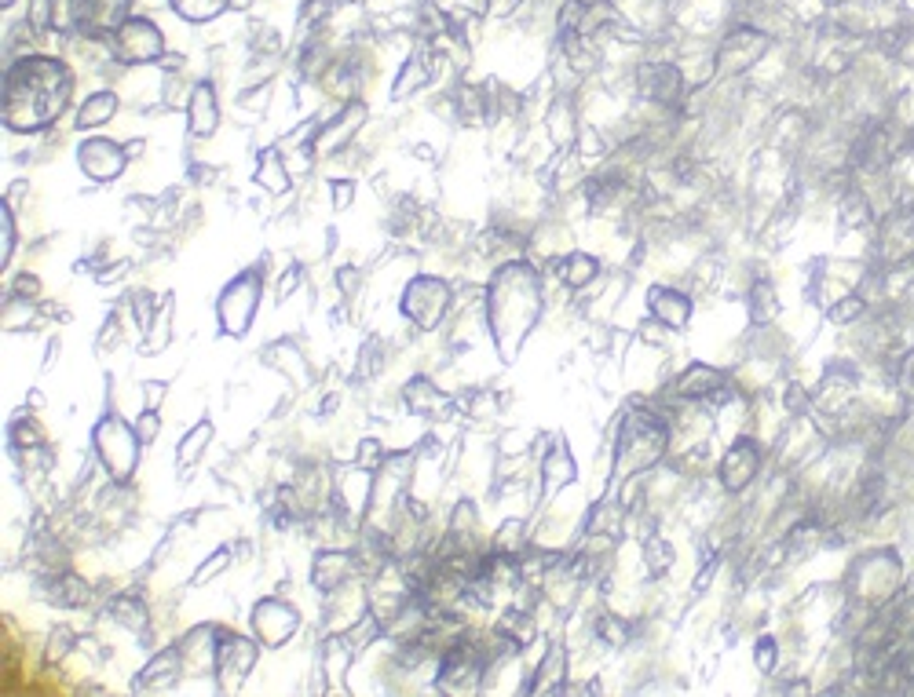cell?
<instances>
[{
  "instance_id": "obj_43",
  "label": "cell",
  "mask_w": 914,
  "mask_h": 697,
  "mask_svg": "<svg viewBox=\"0 0 914 697\" xmlns=\"http://www.w3.org/2000/svg\"><path fill=\"white\" fill-rule=\"evenodd\" d=\"M329 15H333V0H308V4L300 8V26L311 29V26H319Z\"/></svg>"
},
{
  "instance_id": "obj_3",
  "label": "cell",
  "mask_w": 914,
  "mask_h": 697,
  "mask_svg": "<svg viewBox=\"0 0 914 697\" xmlns=\"http://www.w3.org/2000/svg\"><path fill=\"white\" fill-rule=\"evenodd\" d=\"M92 449L110 482H128L135 475V464H140L143 442L132 424H125L121 413H103V421L92 431Z\"/></svg>"
},
{
  "instance_id": "obj_20",
  "label": "cell",
  "mask_w": 914,
  "mask_h": 697,
  "mask_svg": "<svg viewBox=\"0 0 914 697\" xmlns=\"http://www.w3.org/2000/svg\"><path fill=\"white\" fill-rule=\"evenodd\" d=\"M640 88L655 102H662V107H673V102H681V95H684V77L673 62H651L640 69Z\"/></svg>"
},
{
  "instance_id": "obj_19",
  "label": "cell",
  "mask_w": 914,
  "mask_h": 697,
  "mask_svg": "<svg viewBox=\"0 0 914 697\" xmlns=\"http://www.w3.org/2000/svg\"><path fill=\"white\" fill-rule=\"evenodd\" d=\"M220 124V107H216V88L209 81H201L190 88L187 95V132L194 139H206L213 135Z\"/></svg>"
},
{
  "instance_id": "obj_23",
  "label": "cell",
  "mask_w": 914,
  "mask_h": 697,
  "mask_svg": "<svg viewBox=\"0 0 914 697\" xmlns=\"http://www.w3.org/2000/svg\"><path fill=\"white\" fill-rule=\"evenodd\" d=\"M271 197H279V194H289V187H293V176H289V164H286V154L282 150H275V147H267V150H260V161H256V176H253Z\"/></svg>"
},
{
  "instance_id": "obj_36",
  "label": "cell",
  "mask_w": 914,
  "mask_h": 697,
  "mask_svg": "<svg viewBox=\"0 0 914 697\" xmlns=\"http://www.w3.org/2000/svg\"><path fill=\"white\" fill-rule=\"evenodd\" d=\"M384 461H388V445H384L381 438H362V442L355 445V464H359V468L377 471Z\"/></svg>"
},
{
  "instance_id": "obj_14",
  "label": "cell",
  "mask_w": 914,
  "mask_h": 697,
  "mask_svg": "<svg viewBox=\"0 0 914 697\" xmlns=\"http://www.w3.org/2000/svg\"><path fill=\"white\" fill-rule=\"evenodd\" d=\"M402 402L414 416H428V421H447V416H454V398L428 376H414L406 383Z\"/></svg>"
},
{
  "instance_id": "obj_53",
  "label": "cell",
  "mask_w": 914,
  "mask_h": 697,
  "mask_svg": "<svg viewBox=\"0 0 914 697\" xmlns=\"http://www.w3.org/2000/svg\"><path fill=\"white\" fill-rule=\"evenodd\" d=\"M26 402H29V409H44V405H48V398H44L41 391H29V395H26Z\"/></svg>"
},
{
  "instance_id": "obj_21",
  "label": "cell",
  "mask_w": 914,
  "mask_h": 697,
  "mask_svg": "<svg viewBox=\"0 0 914 697\" xmlns=\"http://www.w3.org/2000/svg\"><path fill=\"white\" fill-rule=\"evenodd\" d=\"M648 310L662 329H684L688 318H692V300L684 292H673V289H651L648 292Z\"/></svg>"
},
{
  "instance_id": "obj_55",
  "label": "cell",
  "mask_w": 914,
  "mask_h": 697,
  "mask_svg": "<svg viewBox=\"0 0 914 697\" xmlns=\"http://www.w3.org/2000/svg\"><path fill=\"white\" fill-rule=\"evenodd\" d=\"M0 4H4V8H12V4H15V0H0Z\"/></svg>"
},
{
  "instance_id": "obj_9",
  "label": "cell",
  "mask_w": 914,
  "mask_h": 697,
  "mask_svg": "<svg viewBox=\"0 0 914 697\" xmlns=\"http://www.w3.org/2000/svg\"><path fill=\"white\" fill-rule=\"evenodd\" d=\"M253 669H256V643L223 629L220 632V650H216V686L220 690H239Z\"/></svg>"
},
{
  "instance_id": "obj_13",
  "label": "cell",
  "mask_w": 914,
  "mask_h": 697,
  "mask_svg": "<svg viewBox=\"0 0 914 697\" xmlns=\"http://www.w3.org/2000/svg\"><path fill=\"white\" fill-rule=\"evenodd\" d=\"M359 573H362V570H359L355 551H348V548H322V551L315 555V563H311V588L322 591V596H329L333 588L348 584V581L359 577Z\"/></svg>"
},
{
  "instance_id": "obj_44",
  "label": "cell",
  "mask_w": 914,
  "mask_h": 697,
  "mask_svg": "<svg viewBox=\"0 0 914 697\" xmlns=\"http://www.w3.org/2000/svg\"><path fill=\"white\" fill-rule=\"evenodd\" d=\"M300 285H303V267H300V263H289V267L282 270V277H279V285H275V296H279V300H289Z\"/></svg>"
},
{
  "instance_id": "obj_48",
  "label": "cell",
  "mask_w": 914,
  "mask_h": 697,
  "mask_svg": "<svg viewBox=\"0 0 914 697\" xmlns=\"http://www.w3.org/2000/svg\"><path fill=\"white\" fill-rule=\"evenodd\" d=\"M168 395V383L165 380H147L143 383V409H158Z\"/></svg>"
},
{
  "instance_id": "obj_29",
  "label": "cell",
  "mask_w": 914,
  "mask_h": 697,
  "mask_svg": "<svg viewBox=\"0 0 914 697\" xmlns=\"http://www.w3.org/2000/svg\"><path fill=\"white\" fill-rule=\"evenodd\" d=\"M267 365H275L279 373H289L300 388H311V369L303 362V355H296V347H289V343L267 347Z\"/></svg>"
},
{
  "instance_id": "obj_25",
  "label": "cell",
  "mask_w": 914,
  "mask_h": 697,
  "mask_svg": "<svg viewBox=\"0 0 914 697\" xmlns=\"http://www.w3.org/2000/svg\"><path fill=\"white\" fill-rule=\"evenodd\" d=\"M432 62H435V59H432L425 48H421V52H414L410 59L402 62V74L395 77V84H392V95H395V99H406L410 92L425 88V84L432 81Z\"/></svg>"
},
{
  "instance_id": "obj_37",
  "label": "cell",
  "mask_w": 914,
  "mask_h": 697,
  "mask_svg": "<svg viewBox=\"0 0 914 697\" xmlns=\"http://www.w3.org/2000/svg\"><path fill=\"white\" fill-rule=\"evenodd\" d=\"M333 285H336V292H341L344 300H355L359 296V289H362V274H359V267L355 263H341L333 270Z\"/></svg>"
},
{
  "instance_id": "obj_10",
  "label": "cell",
  "mask_w": 914,
  "mask_h": 697,
  "mask_svg": "<svg viewBox=\"0 0 914 697\" xmlns=\"http://www.w3.org/2000/svg\"><path fill=\"white\" fill-rule=\"evenodd\" d=\"M362 121H366V107H362V102H359V99L344 102L341 114H336L329 124H319V128H315L311 154H319V157H336L341 150H348L352 139H355V132L362 128Z\"/></svg>"
},
{
  "instance_id": "obj_27",
  "label": "cell",
  "mask_w": 914,
  "mask_h": 697,
  "mask_svg": "<svg viewBox=\"0 0 914 697\" xmlns=\"http://www.w3.org/2000/svg\"><path fill=\"white\" fill-rule=\"evenodd\" d=\"M88 26V0H52V29L62 37L85 33Z\"/></svg>"
},
{
  "instance_id": "obj_51",
  "label": "cell",
  "mask_w": 914,
  "mask_h": 697,
  "mask_svg": "<svg viewBox=\"0 0 914 697\" xmlns=\"http://www.w3.org/2000/svg\"><path fill=\"white\" fill-rule=\"evenodd\" d=\"M143 150H147V143H143V139H132V143H125V154H128V161H140V157H143Z\"/></svg>"
},
{
  "instance_id": "obj_49",
  "label": "cell",
  "mask_w": 914,
  "mask_h": 697,
  "mask_svg": "<svg viewBox=\"0 0 914 697\" xmlns=\"http://www.w3.org/2000/svg\"><path fill=\"white\" fill-rule=\"evenodd\" d=\"M860 307H863V303H860L856 296H853V300H845L841 307H834V310H830V322H837V325H841V322H849L853 315H860Z\"/></svg>"
},
{
  "instance_id": "obj_30",
  "label": "cell",
  "mask_w": 914,
  "mask_h": 697,
  "mask_svg": "<svg viewBox=\"0 0 914 697\" xmlns=\"http://www.w3.org/2000/svg\"><path fill=\"white\" fill-rule=\"evenodd\" d=\"M596 274H600V263L586 252H570L567 260H560V282L567 289H586Z\"/></svg>"
},
{
  "instance_id": "obj_24",
  "label": "cell",
  "mask_w": 914,
  "mask_h": 697,
  "mask_svg": "<svg viewBox=\"0 0 914 697\" xmlns=\"http://www.w3.org/2000/svg\"><path fill=\"white\" fill-rule=\"evenodd\" d=\"M563 672H567V653L560 643L549 646V653L541 657V665L534 672V679L523 686V690H538V693H553V690H563Z\"/></svg>"
},
{
  "instance_id": "obj_8",
  "label": "cell",
  "mask_w": 914,
  "mask_h": 697,
  "mask_svg": "<svg viewBox=\"0 0 914 697\" xmlns=\"http://www.w3.org/2000/svg\"><path fill=\"white\" fill-rule=\"evenodd\" d=\"M249 621H253L256 639H260L263 646H271V650L286 646V643L300 632V610L289 606V603L279 599V596L260 599V603L253 606V617H249Z\"/></svg>"
},
{
  "instance_id": "obj_32",
  "label": "cell",
  "mask_w": 914,
  "mask_h": 697,
  "mask_svg": "<svg viewBox=\"0 0 914 697\" xmlns=\"http://www.w3.org/2000/svg\"><path fill=\"white\" fill-rule=\"evenodd\" d=\"M574 478V461H570V453L563 449V445H553V453L546 461H541V482H546V490L553 493V490H560V485H567Z\"/></svg>"
},
{
  "instance_id": "obj_1",
  "label": "cell",
  "mask_w": 914,
  "mask_h": 697,
  "mask_svg": "<svg viewBox=\"0 0 914 697\" xmlns=\"http://www.w3.org/2000/svg\"><path fill=\"white\" fill-rule=\"evenodd\" d=\"M70 102V69L48 55L15 59L4 74V124L37 132L52 124Z\"/></svg>"
},
{
  "instance_id": "obj_40",
  "label": "cell",
  "mask_w": 914,
  "mask_h": 697,
  "mask_svg": "<svg viewBox=\"0 0 914 697\" xmlns=\"http://www.w3.org/2000/svg\"><path fill=\"white\" fill-rule=\"evenodd\" d=\"M12 296L15 300H26V303H37L41 300V277L33 270H22L12 277Z\"/></svg>"
},
{
  "instance_id": "obj_31",
  "label": "cell",
  "mask_w": 914,
  "mask_h": 697,
  "mask_svg": "<svg viewBox=\"0 0 914 697\" xmlns=\"http://www.w3.org/2000/svg\"><path fill=\"white\" fill-rule=\"evenodd\" d=\"M173 296H161V303H158V315H154V322H150V329L143 332L147 340H143V351L147 355H154V351H165V343L173 340Z\"/></svg>"
},
{
  "instance_id": "obj_46",
  "label": "cell",
  "mask_w": 914,
  "mask_h": 697,
  "mask_svg": "<svg viewBox=\"0 0 914 697\" xmlns=\"http://www.w3.org/2000/svg\"><path fill=\"white\" fill-rule=\"evenodd\" d=\"M775 657H780V650H775V639L761 636V639H757V646H754V661H757V669H761V672H772V669H775Z\"/></svg>"
},
{
  "instance_id": "obj_6",
  "label": "cell",
  "mask_w": 914,
  "mask_h": 697,
  "mask_svg": "<svg viewBox=\"0 0 914 697\" xmlns=\"http://www.w3.org/2000/svg\"><path fill=\"white\" fill-rule=\"evenodd\" d=\"M260 292H263V270L253 267L246 274H239L234 282L220 292L216 300V322L227 336H246L256 310H260Z\"/></svg>"
},
{
  "instance_id": "obj_4",
  "label": "cell",
  "mask_w": 914,
  "mask_h": 697,
  "mask_svg": "<svg viewBox=\"0 0 914 697\" xmlns=\"http://www.w3.org/2000/svg\"><path fill=\"white\" fill-rule=\"evenodd\" d=\"M666 449V428L655 413H626L619 435V475L648 471Z\"/></svg>"
},
{
  "instance_id": "obj_28",
  "label": "cell",
  "mask_w": 914,
  "mask_h": 697,
  "mask_svg": "<svg viewBox=\"0 0 914 697\" xmlns=\"http://www.w3.org/2000/svg\"><path fill=\"white\" fill-rule=\"evenodd\" d=\"M114 114H117V95L107 92V88L92 92L85 99V107L77 110V128H103V124L114 121Z\"/></svg>"
},
{
  "instance_id": "obj_22",
  "label": "cell",
  "mask_w": 914,
  "mask_h": 697,
  "mask_svg": "<svg viewBox=\"0 0 914 697\" xmlns=\"http://www.w3.org/2000/svg\"><path fill=\"white\" fill-rule=\"evenodd\" d=\"M132 0H88V26L85 37H110V33L128 19Z\"/></svg>"
},
{
  "instance_id": "obj_33",
  "label": "cell",
  "mask_w": 914,
  "mask_h": 697,
  "mask_svg": "<svg viewBox=\"0 0 914 697\" xmlns=\"http://www.w3.org/2000/svg\"><path fill=\"white\" fill-rule=\"evenodd\" d=\"M168 4H173V12L187 22H209L223 8H231V0H168Z\"/></svg>"
},
{
  "instance_id": "obj_7",
  "label": "cell",
  "mask_w": 914,
  "mask_h": 697,
  "mask_svg": "<svg viewBox=\"0 0 914 697\" xmlns=\"http://www.w3.org/2000/svg\"><path fill=\"white\" fill-rule=\"evenodd\" d=\"M114 55L117 62H128V66H147V62H158L161 52H165V41H161V29L150 22V19H125L114 33Z\"/></svg>"
},
{
  "instance_id": "obj_2",
  "label": "cell",
  "mask_w": 914,
  "mask_h": 697,
  "mask_svg": "<svg viewBox=\"0 0 914 697\" xmlns=\"http://www.w3.org/2000/svg\"><path fill=\"white\" fill-rule=\"evenodd\" d=\"M538 307H541L538 274L527 263H509L494 274V282L487 289V325L494 332L501 358H516L523 336L538 322Z\"/></svg>"
},
{
  "instance_id": "obj_35",
  "label": "cell",
  "mask_w": 914,
  "mask_h": 697,
  "mask_svg": "<svg viewBox=\"0 0 914 697\" xmlns=\"http://www.w3.org/2000/svg\"><path fill=\"white\" fill-rule=\"evenodd\" d=\"M227 566H231V548H216V551L209 555V559H206V563H201V566L194 570V577H190V588H206V584H209L213 577H220Z\"/></svg>"
},
{
  "instance_id": "obj_5",
  "label": "cell",
  "mask_w": 914,
  "mask_h": 697,
  "mask_svg": "<svg viewBox=\"0 0 914 697\" xmlns=\"http://www.w3.org/2000/svg\"><path fill=\"white\" fill-rule=\"evenodd\" d=\"M454 310V289L435 274H417L402 292V315L414 329L435 332Z\"/></svg>"
},
{
  "instance_id": "obj_39",
  "label": "cell",
  "mask_w": 914,
  "mask_h": 697,
  "mask_svg": "<svg viewBox=\"0 0 914 697\" xmlns=\"http://www.w3.org/2000/svg\"><path fill=\"white\" fill-rule=\"evenodd\" d=\"M775 307H780V303H775V292L761 282V285L754 289V296H750V315H754V322L764 325V322L775 315Z\"/></svg>"
},
{
  "instance_id": "obj_26",
  "label": "cell",
  "mask_w": 914,
  "mask_h": 697,
  "mask_svg": "<svg viewBox=\"0 0 914 697\" xmlns=\"http://www.w3.org/2000/svg\"><path fill=\"white\" fill-rule=\"evenodd\" d=\"M213 435H216V431H213V421H198V424L180 438V445H176V464H180V471H190L201 457H206Z\"/></svg>"
},
{
  "instance_id": "obj_17",
  "label": "cell",
  "mask_w": 914,
  "mask_h": 697,
  "mask_svg": "<svg viewBox=\"0 0 914 697\" xmlns=\"http://www.w3.org/2000/svg\"><path fill=\"white\" fill-rule=\"evenodd\" d=\"M107 617L125 629L128 636H140L143 643H150V629H154V617H150V606L135 596V591H121L107 603Z\"/></svg>"
},
{
  "instance_id": "obj_41",
  "label": "cell",
  "mask_w": 914,
  "mask_h": 697,
  "mask_svg": "<svg viewBox=\"0 0 914 697\" xmlns=\"http://www.w3.org/2000/svg\"><path fill=\"white\" fill-rule=\"evenodd\" d=\"M596 636H600L607 646H622V643H626V624H622L619 617H611V613H603V617L596 621Z\"/></svg>"
},
{
  "instance_id": "obj_12",
  "label": "cell",
  "mask_w": 914,
  "mask_h": 697,
  "mask_svg": "<svg viewBox=\"0 0 914 697\" xmlns=\"http://www.w3.org/2000/svg\"><path fill=\"white\" fill-rule=\"evenodd\" d=\"M77 164H81V172L88 180L110 183L128 168V154H125V147L110 143V139H88V143H81V150H77Z\"/></svg>"
},
{
  "instance_id": "obj_52",
  "label": "cell",
  "mask_w": 914,
  "mask_h": 697,
  "mask_svg": "<svg viewBox=\"0 0 914 697\" xmlns=\"http://www.w3.org/2000/svg\"><path fill=\"white\" fill-rule=\"evenodd\" d=\"M336 405H341V395H326V398H322V405H319V413H322V416H333V409H336Z\"/></svg>"
},
{
  "instance_id": "obj_54",
  "label": "cell",
  "mask_w": 914,
  "mask_h": 697,
  "mask_svg": "<svg viewBox=\"0 0 914 697\" xmlns=\"http://www.w3.org/2000/svg\"><path fill=\"white\" fill-rule=\"evenodd\" d=\"M231 8H234V12H246V8H253V0H231Z\"/></svg>"
},
{
  "instance_id": "obj_50",
  "label": "cell",
  "mask_w": 914,
  "mask_h": 697,
  "mask_svg": "<svg viewBox=\"0 0 914 697\" xmlns=\"http://www.w3.org/2000/svg\"><path fill=\"white\" fill-rule=\"evenodd\" d=\"M516 4H520V0H487V15H494V19L513 15V12H516Z\"/></svg>"
},
{
  "instance_id": "obj_47",
  "label": "cell",
  "mask_w": 914,
  "mask_h": 697,
  "mask_svg": "<svg viewBox=\"0 0 914 697\" xmlns=\"http://www.w3.org/2000/svg\"><path fill=\"white\" fill-rule=\"evenodd\" d=\"M107 270H95V282L99 285H114V282H121V277H128V270H132V263L128 260H114V263H103Z\"/></svg>"
},
{
  "instance_id": "obj_42",
  "label": "cell",
  "mask_w": 914,
  "mask_h": 697,
  "mask_svg": "<svg viewBox=\"0 0 914 697\" xmlns=\"http://www.w3.org/2000/svg\"><path fill=\"white\" fill-rule=\"evenodd\" d=\"M0 227H4V252H0V263L8 267V260H12L15 245H19V230H15V208H8V204H4V212H0Z\"/></svg>"
},
{
  "instance_id": "obj_34",
  "label": "cell",
  "mask_w": 914,
  "mask_h": 697,
  "mask_svg": "<svg viewBox=\"0 0 914 697\" xmlns=\"http://www.w3.org/2000/svg\"><path fill=\"white\" fill-rule=\"evenodd\" d=\"M8 442H12L15 453H29V449L44 445V435H41L37 421H29V416H19V421H12V428H8Z\"/></svg>"
},
{
  "instance_id": "obj_11",
  "label": "cell",
  "mask_w": 914,
  "mask_h": 697,
  "mask_svg": "<svg viewBox=\"0 0 914 697\" xmlns=\"http://www.w3.org/2000/svg\"><path fill=\"white\" fill-rule=\"evenodd\" d=\"M220 624H194L190 632H183L180 639V653H183V669L187 676H216V650H220Z\"/></svg>"
},
{
  "instance_id": "obj_16",
  "label": "cell",
  "mask_w": 914,
  "mask_h": 697,
  "mask_svg": "<svg viewBox=\"0 0 914 697\" xmlns=\"http://www.w3.org/2000/svg\"><path fill=\"white\" fill-rule=\"evenodd\" d=\"M183 653H180V643L176 646H165L150 657V665L135 676V690L140 693H150V690H168L183 679Z\"/></svg>"
},
{
  "instance_id": "obj_38",
  "label": "cell",
  "mask_w": 914,
  "mask_h": 697,
  "mask_svg": "<svg viewBox=\"0 0 914 697\" xmlns=\"http://www.w3.org/2000/svg\"><path fill=\"white\" fill-rule=\"evenodd\" d=\"M355 194H359V183H355V180H348V176L329 180V204L336 208V212H348L352 201H355Z\"/></svg>"
},
{
  "instance_id": "obj_18",
  "label": "cell",
  "mask_w": 914,
  "mask_h": 697,
  "mask_svg": "<svg viewBox=\"0 0 914 697\" xmlns=\"http://www.w3.org/2000/svg\"><path fill=\"white\" fill-rule=\"evenodd\" d=\"M764 48H768V37L761 29H732L724 37V44H721L717 59H721L724 69H747L764 55Z\"/></svg>"
},
{
  "instance_id": "obj_45",
  "label": "cell",
  "mask_w": 914,
  "mask_h": 697,
  "mask_svg": "<svg viewBox=\"0 0 914 697\" xmlns=\"http://www.w3.org/2000/svg\"><path fill=\"white\" fill-rule=\"evenodd\" d=\"M135 435H140L143 445H150V442L161 435V416H158V409H143V413H140V421H135Z\"/></svg>"
},
{
  "instance_id": "obj_15",
  "label": "cell",
  "mask_w": 914,
  "mask_h": 697,
  "mask_svg": "<svg viewBox=\"0 0 914 697\" xmlns=\"http://www.w3.org/2000/svg\"><path fill=\"white\" fill-rule=\"evenodd\" d=\"M757 471H761V445H754V438H739L721 464V482L728 493H739L754 482Z\"/></svg>"
}]
</instances>
